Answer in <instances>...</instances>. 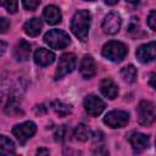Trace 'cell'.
<instances>
[{
	"instance_id": "1",
	"label": "cell",
	"mask_w": 156,
	"mask_h": 156,
	"mask_svg": "<svg viewBox=\"0 0 156 156\" xmlns=\"http://www.w3.org/2000/svg\"><path fill=\"white\" fill-rule=\"evenodd\" d=\"M90 23H91V15H90V12L88 10H78L73 15V17H72L69 28H71L72 33L80 41H85L88 39Z\"/></svg>"
},
{
	"instance_id": "2",
	"label": "cell",
	"mask_w": 156,
	"mask_h": 156,
	"mask_svg": "<svg viewBox=\"0 0 156 156\" xmlns=\"http://www.w3.org/2000/svg\"><path fill=\"white\" fill-rule=\"evenodd\" d=\"M128 54V48L124 43L111 40L102 48V56L112 62H121Z\"/></svg>"
},
{
	"instance_id": "3",
	"label": "cell",
	"mask_w": 156,
	"mask_h": 156,
	"mask_svg": "<svg viewBox=\"0 0 156 156\" xmlns=\"http://www.w3.org/2000/svg\"><path fill=\"white\" fill-rule=\"evenodd\" d=\"M44 41L55 50H62L69 45L71 38L69 35L61 29H51L44 35Z\"/></svg>"
},
{
	"instance_id": "4",
	"label": "cell",
	"mask_w": 156,
	"mask_h": 156,
	"mask_svg": "<svg viewBox=\"0 0 156 156\" xmlns=\"http://www.w3.org/2000/svg\"><path fill=\"white\" fill-rule=\"evenodd\" d=\"M77 66V57L72 52H66L60 56L58 63L55 71V80L63 78L66 74L71 73Z\"/></svg>"
},
{
	"instance_id": "5",
	"label": "cell",
	"mask_w": 156,
	"mask_h": 156,
	"mask_svg": "<svg viewBox=\"0 0 156 156\" xmlns=\"http://www.w3.org/2000/svg\"><path fill=\"white\" fill-rule=\"evenodd\" d=\"M138 122L141 126H150L155 121V105L151 101L143 100L136 107Z\"/></svg>"
},
{
	"instance_id": "6",
	"label": "cell",
	"mask_w": 156,
	"mask_h": 156,
	"mask_svg": "<svg viewBox=\"0 0 156 156\" xmlns=\"http://www.w3.org/2000/svg\"><path fill=\"white\" fill-rule=\"evenodd\" d=\"M35 132H37V126L32 121H26L23 123L16 124L12 129L13 136H16V139L21 145H24L26 141L29 140L35 134Z\"/></svg>"
},
{
	"instance_id": "7",
	"label": "cell",
	"mask_w": 156,
	"mask_h": 156,
	"mask_svg": "<svg viewBox=\"0 0 156 156\" xmlns=\"http://www.w3.org/2000/svg\"><path fill=\"white\" fill-rule=\"evenodd\" d=\"M129 122V113L122 110H113L107 112L104 117V123L110 128H123Z\"/></svg>"
},
{
	"instance_id": "8",
	"label": "cell",
	"mask_w": 156,
	"mask_h": 156,
	"mask_svg": "<svg viewBox=\"0 0 156 156\" xmlns=\"http://www.w3.org/2000/svg\"><path fill=\"white\" fill-rule=\"evenodd\" d=\"M106 107V104L104 100H101L99 96L96 95H88L85 99H84V108L87 111L88 115L93 116V117H96L99 116Z\"/></svg>"
},
{
	"instance_id": "9",
	"label": "cell",
	"mask_w": 156,
	"mask_h": 156,
	"mask_svg": "<svg viewBox=\"0 0 156 156\" xmlns=\"http://www.w3.org/2000/svg\"><path fill=\"white\" fill-rule=\"evenodd\" d=\"M135 55H136L138 61L141 62V63H149V62L154 61L155 57H156V44H155V41H150V43L140 45L136 49Z\"/></svg>"
},
{
	"instance_id": "10",
	"label": "cell",
	"mask_w": 156,
	"mask_h": 156,
	"mask_svg": "<svg viewBox=\"0 0 156 156\" xmlns=\"http://www.w3.org/2000/svg\"><path fill=\"white\" fill-rule=\"evenodd\" d=\"M122 24V18L117 12H110L104 22H102V30L106 34H116L118 33Z\"/></svg>"
},
{
	"instance_id": "11",
	"label": "cell",
	"mask_w": 156,
	"mask_h": 156,
	"mask_svg": "<svg viewBox=\"0 0 156 156\" xmlns=\"http://www.w3.org/2000/svg\"><path fill=\"white\" fill-rule=\"evenodd\" d=\"M129 141H130V145H132L133 151L135 154H139V152L144 151L150 145V138H149V135L143 134V133H139V132L132 133L130 136H129Z\"/></svg>"
},
{
	"instance_id": "12",
	"label": "cell",
	"mask_w": 156,
	"mask_h": 156,
	"mask_svg": "<svg viewBox=\"0 0 156 156\" xmlns=\"http://www.w3.org/2000/svg\"><path fill=\"white\" fill-rule=\"evenodd\" d=\"M79 72L85 79H90L96 74V63L90 55H85L80 62Z\"/></svg>"
},
{
	"instance_id": "13",
	"label": "cell",
	"mask_w": 156,
	"mask_h": 156,
	"mask_svg": "<svg viewBox=\"0 0 156 156\" xmlns=\"http://www.w3.org/2000/svg\"><path fill=\"white\" fill-rule=\"evenodd\" d=\"M55 58H56L55 54L44 48L37 49L34 52V62L41 67H46V66L51 65L55 61Z\"/></svg>"
},
{
	"instance_id": "14",
	"label": "cell",
	"mask_w": 156,
	"mask_h": 156,
	"mask_svg": "<svg viewBox=\"0 0 156 156\" xmlns=\"http://www.w3.org/2000/svg\"><path fill=\"white\" fill-rule=\"evenodd\" d=\"M32 52V45L29 41L21 39L15 46V58L20 62L27 61Z\"/></svg>"
},
{
	"instance_id": "15",
	"label": "cell",
	"mask_w": 156,
	"mask_h": 156,
	"mask_svg": "<svg viewBox=\"0 0 156 156\" xmlns=\"http://www.w3.org/2000/svg\"><path fill=\"white\" fill-rule=\"evenodd\" d=\"M43 17L46 23L49 24H57L62 21V13L61 10L55 5H48L43 11Z\"/></svg>"
},
{
	"instance_id": "16",
	"label": "cell",
	"mask_w": 156,
	"mask_h": 156,
	"mask_svg": "<svg viewBox=\"0 0 156 156\" xmlns=\"http://www.w3.org/2000/svg\"><path fill=\"white\" fill-rule=\"evenodd\" d=\"M100 91L104 96L113 100L118 95V85L111 78H104L100 82Z\"/></svg>"
},
{
	"instance_id": "17",
	"label": "cell",
	"mask_w": 156,
	"mask_h": 156,
	"mask_svg": "<svg viewBox=\"0 0 156 156\" xmlns=\"http://www.w3.org/2000/svg\"><path fill=\"white\" fill-rule=\"evenodd\" d=\"M23 29H24V33L27 35H29V37H37V35H39V33L43 29V22H41L40 18L33 17V18H30L29 21H27L24 23Z\"/></svg>"
},
{
	"instance_id": "18",
	"label": "cell",
	"mask_w": 156,
	"mask_h": 156,
	"mask_svg": "<svg viewBox=\"0 0 156 156\" xmlns=\"http://www.w3.org/2000/svg\"><path fill=\"white\" fill-rule=\"evenodd\" d=\"M15 150V143L6 135H0V156H12Z\"/></svg>"
},
{
	"instance_id": "19",
	"label": "cell",
	"mask_w": 156,
	"mask_h": 156,
	"mask_svg": "<svg viewBox=\"0 0 156 156\" xmlns=\"http://www.w3.org/2000/svg\"><path fill=\"white\" fill-rule=\"evenodd\" d=\"M51 107H52V110L55 111V113L58 115L60 117H66L67 115H69V113L72 112V106H71V105L63 104L62 101H58V100L52 101Z\"/></svg>"
},
{
	"instance_id": "20",
	"label": "cell",
	"mask_w": 156,
	"mask_h": 156,
	"mask_svg": "<svg viewBox=\"0 0 156 156\" xmlns=\"http://www.w3.org/2000/svg\"><path fill=\"white\" fill-rule=\"evenodd\" d=\"M121 76L122 78L128 82V83H134L136 80V76H138V72H136V68L133 66V65H128L126 67H123L121 69Z\"/></svg>"
},
{
	"instance_id": "21",
	"label": "cell",
	"mask_w": 156,
	"mask_h": 156,
	"mask_svg": "<svg viewBox=\"0 0 156 156\" xmlns=\"http://www.w3.org/2000/svg\"><path fill=\"white\" fill-rule=\"evenodd\" d=\"M5 112L10 116H17V115L22 113L21 107H20V102L16 99V96H10L9 102L6 105V108H5Z\"/></svg>"
},
{
	"instance_id": "22",
	"label": "cell",
	"mask_w": 156,
	"mask_h": 156,
	"mask_svg": "<svg viewBox=\"0 0 156 156\" xmlns=\"http://www.w3.org/2000/svg\"><path fill=\"white\" fill-rule=\"evenodd\" d=\"M73 135L79 141H87L89 139V136H90V130L85 124L80 123V124H78L76 127V129L73 132Z\"/></svg>"
},
{
	"instance_id": "23",
	"label": "cell",
	"mask_w": 156,
	"mask_h": 156,
	"mask_svg": "<svg viewBox=\"0 0 156 156\" xmlns=\"http://www.w3.org/2000/svg\"><path fill=\"white\" fill-rule=\"evenodd\" d=\"M68 136V128L67 126H61L57 128L56 133H55V140L56 141H63L66 140Z\"/></svg>"
},
{
	"instance_id": "24",
	"label": "cell",
	"mask_w": 156,
	"mask_h": 156,
	"mask_svg": "<svg viewBox=\"0 0 156 156\" xmlns=\"http://www.w3.org/2000/svg\"><path fill=\"white\" fill-rule=\"evenodd\" d=\"M0 6H4L10 13H15L18 10V2L13 0H6V1H0Z\"/></svg>"
},
{
	"instance_id": "25",
	"label": "cell",
	"mask_w": 156,
	"mask_h": 156,
	"mask_svg": "<svg viewBox=\"0 0 156 156\" xmlns=\"http://www.w3.org/2000/svg\"><path fill=\"white\" fill-rule=\"evenodd\" d=\"M22 5H23V7L26 9V10H28V11H34L39 5H40V1H38V0H24V1H22Z\"/></svg>"
},
{
	"instance_id": "26",
	"label": "cell",
	"mask_w": 156,
	"mask_h": 156,
	"mask_svg": "<svg viewBox=\"0 0 156 156\" xmlns=\"http://www.w3.org/2000/svg\"><path fill=\"white\" fill-rule=\"evenodd\" d=\"M147 24L151 30H156V11L152 10L147 17Z\"/></svg>"
},
{
	"instance_id": "27",
	"label": "cell",
	"mask_w": 156,
	"mask_h": 156,
	"mask_svg": "<svg viewBox=\"0 0 156 156\" xmlns=\"http://www.w3.org/2000/svg\"><path fill=\"white\" fill-rule=\"evenodd\" d=\"M93 156H110V154L104 145H99L93 151Z\"/></svg>"
},
{
	"instance_id": "28",
	"label": "cell",
	"mask_w": 156,
	"mask_h": 156,
	"mask_svg": "<svg viewBox=\"0 0 156 156\" xmlns=\"http://www.w3.org/2000/svg\"><path fill=\"white\" fill-rule=\"evenodd\" d=\"M10 28V21L5 17H0V34L5 33Z\"/></svg>"
},
{
	"instance_id": "29",
	"label": "cell",
	"mask_w": 156,
	"mask_h": 156,
	"mask_svg": "<svg viewBox=\"0 0 156 156\" xmlns=\"http://www.w3.org/2000/svg\"><path fill=\"white\" fill-rule=\"evenodd\" d=\"M35 156H50V152L48 149H44V147H40L37 150V155Z\"/></svg>"
},
{
	"instance_id": "30",
	"label": "cell",
	"mask_w": 156,
	"mask_h": 156,
	"mask_svg": "<svg viewBox=\"0 0 156 156\" xmlns=\"http://www.w3.org/2000/svg\"><path fill=\"white\" fill-rule=\"evenodd\" d=\"M6 49H7V44H6L5 41H2V40H0V56L5 54V51H6Z\"/></svg>"
},
{
	"instance_id": "31",
	"label": "cell",
	"mask_w": 156,
	"mask_h": 156,
	"mask_svg": "<svg viewBox=\"0 0 156 156\" xmlns=\"http://www.w3.org/2000/svg\"><path fill=\"white\" fill-rule=\"evenodd\" d=\"M154 79H155V73H152V74H151V78H150V85H151L152 88H155V84H154Z\"/></svg>"
},
{
	"instance_id": "32",
	"label": "cell",
	"mask_w": 156,
	"mask_h": 156,
	"mask_svg": "<svg viewBox=\"0 0 156 156\" xmlns=\"http://www.w3.org/2000/svg\"><path fill=\"white\" fill-rule=\"evenodd\" d=\"M107 5H115V4H117L118 1H105Z\"/></svg>"
}]
</instances>
